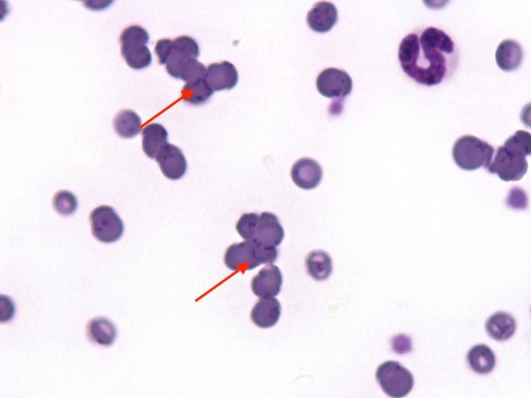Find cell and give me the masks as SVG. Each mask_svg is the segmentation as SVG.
<instances>
[{
	"mask_svg": "<svg viewBox=\"0 0 531 398\" xmlns=\"http://www.w3.org/2000/svg\"><path fill=\"white\" fill-rule=\"evenodd\" d=\"M206 68L196 58H192L181 67L178 78L186 82L205 78Z\"/></svg>",
	"mask_w": 531,
	"mask_h": 398,
	"instance_id": "cell-27",
	"label": "cell"
},
{
	"mask_svg": "<svg viewBox=\"0 0 531 398\" xmlns=\"http://www.w3.org/2000/svg\"><path fill=\"white\" fill-rule=\"evenodd\" d=\"M494 147L485 141L472 135L458 138L452 147V157L462 170L472 171L487 167L492 162Z\"/></svg>",
	"mask_w": 531,
	"mask_h": 398,
	"instance_id": "cell-3",
	"label": "cell"
},
{
	"mask_svg": "<svg viewBox=\"0 0 531 398\" xmlns=\"http://www.w3.org/2000/svg\"><path fill=\"white\" fill-rule=\"evenodd\" d=\"M283 237V228L274 214L263 212L259 215L253 240L266 246L276 247L281 243Z\"/></svg>",
	"mask_w": 531,
	"mask_h": 398,
	"instance_id": "cell-14",
	"label": "cell"
},
{
	"mask_svg": "<svg viewBox=\"0 0 531 398\" xmlns=\"http://www.w3.org/2000/svg\"><path fill=\"white\" fill-rule=\"evenodd\" d=\"M316 86L323 96L329 98H344L351 93L353 81L345 71L327 68L318 75Z\"/></svg>",
	"mask_w": 531,
	"mask_h": 398,
	"instance_id": "cell-8",
	"label": "cell"
},
{
	"mask_svg": "<svg viewBox=\"0 0 531 398\" xmlns=\"http://www.w3.org/2000/svg\"><path fill=\"white\" fill-rule=\"evenodd\" d=\"M278 253L274 246H266L253 239L245 240L230 245L225 253L224 262L230 270L245 272L261 264L274 262Z\"/></svg>",
	"mask_w": 531,
	"mask_h": 398,
	"instance_id": "cell-2",
	"label": "cell"
},
{
	"mask_svg": "<svg viewBox=\"0 0 531 398\" xmlns=\"http://www.w3.org/2000/svg\"><path fill=\"white\" fill-rule=\"evenodd\" d=\"M155 159L162 174L169 179H180L186 173V159L181 150L173 144L167 143Z\"/></svg>",
	"mask_w": 531,
	"mask_h": 398,
	"instance_id": "cell-10",
	"label": "cell"
},
{
	"mask_svg": "<svg viewBox=\"0 0 531 398\" xmlns=\"http://www.w3.org/2000/svg\"><path fill=\"white\" fill-rule=\"evenodd\" d=\"M281 305L273 297L261 298L251 311L252 322L261 328H269L274 326L279 319Z\"/></svg>",
	"mask_w": 531,
	"mask_h": 398,
	"instance_id": "cell-16",
	"label": "cell"
},
{
	"mask_svg": "<svg viewBox=\"0 0 531 398\" xmlns=\"http://www.w3.org/2000/svg\"><path fill=\"white\" fill-rule=\"evenodd\" d=\"M258 221L259 215L257 213H245L241 215L236 223V230L240 236L244 239H253Z\"/></svg>",
	"mask_w": 531,
	"mask_h": 398,
	"instance_id": "cell-28",
	"label": "cell"
},
{
	"mask_svg": "<svg viewBox=\"0 0 531 398\" xmlns=\"http://www.w3.org/2000/svg\"><path fill=\"white\" fill-rule=\"evenodd\" d=\"M375 377L384 393L391 397L407 395L414 385L411 372L394 361H385L380 365Z\"/></svg>",
	"mask_w": 531,
	"mask_h": 398,
	"instance_id": "cell-5",
	"label": "cell"
},
{
	"mask_svg": "<svg viewBox=\"0 0 531 398\" xmlns=\"http://www.w3.org/2000/svg\"><path fill=\"white\" fill-rule=\"evenodd\" d=\"M503 146L525 156H529L531 153L530 134L524 130H517L505 141Z\"/></svg>",
	"mask_w": 531,
	"mask_h": 398,
	"instance_id": "cell-25",
	"label": "cell"
},
{
	"mask_svg": "<svg viewBox=\"0 0 531 398\" xmlns=\"http://www.w3.org/2000/svg\"><path fill=\"white\" fill-rule=\"evenodd\" d=\"M142 135L144 152L148 157L155 159L167 143V131L160 124L150 123L142 129Z\"/></svg>",
	"mask_w": 531,
	"mask_h": 398,
	"instance_id": "cell-19",
	"label": "cell"
},
{
	"mask_svg": "<svg viewBox=\"0 0 531 398\" xmlns=\"http://www.w3.org/2000/svg\"><path fill=\"white\" fill-rule=\"evenodd\" d=\"M200 48L195 39L189 36H180L173 40L172 50L166 63L167 73L174 78H178L182 66L192 58L197 59Z\"/></svg>",
	"mask_w": 531,
	"mask_h": 398,
	"instance_id": "cell-9",
	"label": "cell"
},
{
	"mask_svg": "<svg viewBox=\"0 0 531 398\" xmlns=\"http://www.w3.org/2000/svg\"><path fill=\"white\" fill-rule=\"evenodd\" d=\"M205 80L214 91L230 90L236 85L239 74L234 64L223 61L207 66Z\"/></svg>",
	"mask_w": 531,
	"mask_h": 398,
	"instance_id": "cell-13",
	"label": "cell"
},
{
	"mask_svg": "<svg viewBox=\"0 0 531 398\" xmlns=\"http://www.w3.org/2000/svg\"><path fill=\"white\" fill-rule=\"evenodd\" d=\"M283 278L280 269L269 264L262 268L252 280L251 287L254 295L261 298L277 296L282 284Z\"/></svg>",
	"mask_w": 531,
	"mask_h": 398,
	"instance_id": "cell-12",
	"label": "cell"
},
{
	"mask_svg": "<svg viewBox=\"0 0 531 398\" xmlns=\"http://www.w3.org/2000/svg\"><path fill=\"white\" fill-rule=\"evenodd\" d=\"M90 222L93 235L101 242H114L123 235V221L109 206L95 208L90 215Z\"/></svg>",
	"mask_w": 531,
	"mask_h": 398,
	"instance_id": "cell-6",
	"label": "cell"
},
{
	"mask_svg": "<svg viewBox=\"0 0 531 398\" xmlns=\"http://www.w3.org/2000/svg\"><path fill=\"white\" fill-rule=\"evenodd\" d=\"M398 59L404 73L417 83L434 86L447 80L458 64V50L452 38L435 26L416 29L407 34L398 48Z\"/></svg>",
	"mask_w": 531,
	"mask_h": 398,
	"instance_id": "cell-1",
	"label": "cell"
},
{
	"mask_svg": "<svg viewBox=\"0 0 531 398\" xmlns=\"http://www.w3.org/2000/svg\"><path fill=\"white\" fill-rule=\"evenodd\" d=\"M173 41L169 39H162L157 42L155 46V53L160 64H166L170 57Z\"/></svg>",
	"mask_w": 531,
	"mask_h": 398,
	"instance_id": "cell-29",
	"label": "cell"
},
{
	"mask_svg": "<svg viewBox=\"0 0 531 398\" xmlns=\"http://www.w3.org/2000/svg\"><path fill=\"white\" fill-rule=\"evenodd\" d=\"M141 124L140 117L131 109L120 111L113 120L115 132L124 138L135 137L140 131Z\"/></svg>",
	"mask_w": 531,
	"mask_h": 398,
	"instance_id": "cell-23",
	"label": "cell"
},
{
	"mask_svg": "<svg viewBox=\"0 0 531 398\" xmlns=\"http://www.w3.org/2000/svg\"><path fill=\"white\" fill-rule=\"evenodd\" d=\"M338 18L335 6L328 1H319L308 11L306 21L310 29L326 33L336 24Z\"/></svg>",
	"mask_w": 531,
	"mask_h": 398,
	"instance_id": "cell-15",
	"label": "cell"
},
{
	"mask_svg": "<svg viewBox=\"0 0 531 398\" xmlns=\"http://www.w3.org/2000/svg\"><path fill=\"white\" fill-rule=\"evenodd\" d=\"M53 205L56 212L66 216L75 212L77 208V200L72 192L61 190L55 195Z\"/></svg>",
	"mask_w": 531,
	"mask_h": 398,
	"instance_id": "cell-26",
	"label": "cell"
},
{
	"mask_svg": "<svg viewBox=\"0 0 531 398\" xmlns=\"http://www.w3.org/2000/svg\"><path fill=\"white\" fill-rule=\"evenodd\" d=\"M469 367L481 374L490 373L495 367L496 356L492 349L486 345L478 344L470 348L467 354Z\"/></svg>",
	"mask_w": 531,
	"mask_h": 398,
	"instance_id": "cell-20",
	"label": "cell"
},
{
	"mask_svg": "<svg viewBox=\"0 0 531 398\" xmlns=\"http://www.w3.org/2000/svg\"><path fill=\"white\" fill-rule=\"evenodd\" d=\"M214 91L208 85L205 78L186 82L182 89L183 100L192 105L205 103L211 98Z\"/></svg>",
	"mask_w": 531,
	"mask_h": 398,
	"instance_id": "cell-24",
	"label": "cell"
},
{
	"mask_svg": "<svg viewBox=\"0 0 531 398\" xmlns=\"http://www.w3.org/2000/svg\"><path fill=\"white\" fill-rule=\"evenodd\" d=\"M523 51L521 44L512 39L503 40L497 46L495 60L498 66L505 71L517 69L522 63Z\"/></svg>",
	"mask_w": 531,
	"mask_h": 398,
	"instance_id": "cell-17",
	"label": "cell"
},
{
	"mask_svg": "<svg viewBox=\"0 0 531 398\" xmlns=\"http://www.w3.org/2000/svg\"><path fill=\"white\" fill-rule=\"evenodd\" d=\"M149 41L148 32L140 26H130L122 32L121 54L131 68L140 70L151 64L152 55L147 46Z\"/></svg>",
	"mask_w": 531,
	"mask_h": 398,
	"instance_id": "cell-4",
	"label": "cell"
},
{
	"mask_svg": "<svg viewBox=\"0 0 531 398\" xmlns=\"http://www.w3.org/2000/svg\"><path fill=\"white\" fill-rule=\"evenodd\" d=\"M15 306L12 300L8 296H1L0 299V320L8 322L14 315Z\"/></svg>",
	"mask_w": 531,
	"mask_h": 398,
	"instance_id": "cell-30",
	"label": "cell"
},
{
	"mask_svg": "<svg viewBox=\"0 0 531 398\" xmlns=\"http://www.w3.org/2000/svg\"><path fill=\"white\" fill-rule=\"evenodd\" d=\"M516 320L505 311H497L491 315L485 322V330L488 335L498 341L510 338L516 330Z\"/></svg>",
	"mask_w": 531,
	"mask_h": 398,
	"instance_id": "cell-18",
	"label": "cell"
},
{
	"mask_svg": "<svg viewBox=\"0 0 531 398\" xmlns=\"http://www.w3.org/2000/svg\"><path fill=\"white\" fill-rule=\"evenodd\" d=\"M528 162L525 156L499 146L495 153L492 162L486 169L489 172L495 174L505 181L520 180L528 170Z\"/></svg>",
	"mask_w": 531,
	"mask_h": 398,
	"instance_id": "cell-7",
	"label": "cell"
},
{
	"mask_svg": "<svg viewBox=\"0 0 531 398\" xmlns=\"http://www.w3.org/2000/svg\"><path fill=\"white\" fill-rule=\"evenodd\" d=\"M290 175L297 186L304 190H312L320 183L322 169L315 160L310 158H301L293 164Z\"/></svg>",
	"mask_w": 531,
	"mask_h": 398,
	"instance_id": "cell-11",
	"label": "cell"
},
{
	"mask_svg": "<svg viewBox=\"0 0 531 398\" xmlns=\"http://www.w3.org/2000/svg\"><path fill=\"white\" fill-rule=\"evenodd\" d=\"M88 339L95 344L109 346L113 343L117 336L115 325L104 317H97L90 320L87 325Z\"/></svg>",
	"mask_w": 531,
	"mask_h": 398,
	"instance_id": "cell-21",
	"label": "cell"
},
{
	"mask_svg": "<svg viewBox=\"0 0 531 398\" xmlns=\"http://www.w3.org/2000/svg\"><path fill=\"white\" fill-rule=\"evenodd\" d=\"M305 262L308 273L316 280H326L332 273L331 257L324 251L316 250L310 252Z\"/></svg>",
	"mask_w": 531,
	"mask_h": 398,
	"instance_id": "cell-22",
	"label": "cell"
},
{
	"mask_svg": "<svg viewBox=\"0 0 531 398\" xmlns=\"http://www.w3.org/2000/svg\"><path fill=\"white\" fill-rule=\"evenodd\" d=\"M393 350L400 354L411 352L412 350L410 337L406 335H398L395 337L392 343Z\"/></svg>",
	"mask_w": 531,
	"mask_h": 398,
	"instance_id": "cell-31",
	"label": "cell"
}]
</instances>
